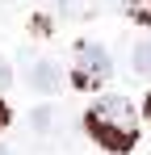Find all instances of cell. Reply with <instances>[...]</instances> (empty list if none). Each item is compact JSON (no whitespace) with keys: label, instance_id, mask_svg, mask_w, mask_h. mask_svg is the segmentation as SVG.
<instances>
[{"label":"cell","instance_id":"obj_2","mask_svg":"<svg viewBox=\"0 0 151 155\" xmlns=\"http://www.w3.org/2000/svg\"><path fill=\"white\" fill-rule=\"evenodd\" d=\"M109 51L105 46H92V42H84L80 51H76V84L80 88H97L101 80H109Z\"/></svg>","mask_w":151,"mask_h":155},{"label":"cell","instance_id":"obj_9","mask_svg":"<svg viewBox=\"0 0 151 155\" xmlns=\"http://www.w3.org/2000/svg\"><path fill=\"white\" fill-rule=\"evenodd\" d=\"M63 4H72V0H63Z\"/></svg>","mask_w":151,"mask_h":155},{"label":"cell","instance_id":"obj_8","mask_svg":"<svg viewBox=\"0 0 151 155\" xmlns=\"http://www.w3.org/2000/svg\"><path fill=\"white\" fill-rule=\"evenodd\" d=\"M147 117H151V97H147Z\"/></svg>","mask_w":151,"mask_h":155},{"label":"cell","instance_id":"obj_5","mask_svg":"<svg viewBox=\"0 0 151 155\" xmlns=\"http://www.w3.org/2000/svg\"><path fill=\"white\" fill-rule=\"evenodd\" d=\"M126 8H130V17H134V21L151 25V0H126Z\"/></svg>","mask_w":151,"mask_h":155},{"label":"cell","instance_id":"obj_6","mask_svg":"<svg viewBox=\"0 0 151 155\" xmlns=\"http://www.w3.org/2000/svg\"><path fill=\"white\" fill-rule=\"evenodd\" d=\"M34 126H38V130L50 126V109H38V113H34Z\"/></svg>","mask_w":151,"mask_h":155},{"label":"cell","instance_id":"obj_7","mask_svg":"<svg viewBox=\"0 0 151 155\" xmlns=\"http://www.w3.org/2000/svg\"><path fill=\"white\" fill-rule=\"evenodd\" d=\"M4 126H8V105L0 101V130H4Z\"/></svg>","mask_w":151,"mask_h":155},{"label":"cell","instance_id":"obj_4","mask_svg":"<svg viewBox=\"0 0 151 155\" xmlns=\"http://www.w3.org/2000/svg\"><path fill=\"white\" fill-rule=\"evenodd\" d=\"M134 71L139 76H151V42H139L134 46Z\"/></svg>","mask_w":151,"mask_h":155},{"label":"cell","instance_id":"obj_3","mask_svg":"<svg viewBox=\"0 0 151 155\" xmlns=\"http://www.w3.org/2000/svg\"><path fill=\"white\" fill-rule=\"evenodd\" d=\"M25 80H29V88H38V92H59V67L46 63V59H42V63H34Z\"/></svg>","mask_w":151,"mask_h":155},{"label":"cell","instance_id":"obj_1","mask_svg":"<svg viewBox=\"0 0 151 155\" xmlns=\"http://www.w3.org/2000/svg\"><path fill=\"white\" fill-rule=\"evenodd\" d=\"M84 126H88V134L97 138L101 147H109V151H130L134 138H139V130H134V109H130L126 97H101V101L88 109Z\"/></svg>","mask_w":151,"mask_h":155}]
</instances>
